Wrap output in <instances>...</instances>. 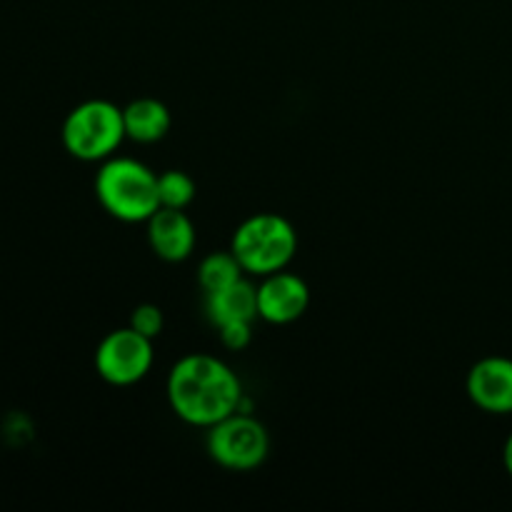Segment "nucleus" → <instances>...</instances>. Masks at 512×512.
Wrapping results in <instances>:
<instances>
[{"instance_id":"nucleus-1","label":"nucleus","mask_w":512,"mask_h":512,"mask_svg":"<svg viewBox=\"0 0 512 512\" xmlns=\"http://www.w3.org/2000/svg\"><path fill=\"white\" fill-rule=\"evenodd\" d=\"M165 393L170 408L183 423L205 430L243 405V385L233 368L205 353L183 355L170 368Z\"/></svg>"},{"instance_id":"nucleus-2","label":"nucleus","mask_w":512,"mask_h":512,"mask_svg":"<svg viewBox=\"0 0 512 512\" xmlns=\"http://www.w3.org/2000/svg\"><path fill=\"white\" fill-rule=\"evenodd\" d=\"M95 198L123 223H148L160 208L158 175L133 158H108L95 175Z\"/></svg>"},{"instance_id":"nucleus-3","label":"nucleus","mask_w":512,"mask_h":512,"mask_svg":"<svg viewBox=\"0 0 512 512\" xmlns=\"http://www.w3.org/2000/svg\"><path fill=\"white\" fill-rule=\"evenodd\" d=\"M230 250L240 260L245 273L263 278L288 268L298 253V233L283 215L255 213L235 228Z\"/></svg>"},{"instance_id":"nucleus-4","label":"nucleus","mask_w":512,"mask_h":512,"mask_svg":"<svg viewBox=\"0 0 512 512\" xmlns=\"http://www.w3.org/2000/svg\"><path fill=\"white\" fill-rule=\"evenodd\" d=\"M60 135H63L65 150L73 158L85 160V163L113 158L115 150L128 138L123 108L103 98L85 100L70 110Z\"/></svg>"},{"instance_id":"nucleus-5","label":"nucleus","mask_w":512,"mask_h":512,"mask_svg":"<svg viewBox=\"0 0 512 512\" xmlns=\"http://www.w3.org/2000/svg\"><path fill=\"white\" fill-rule=\"evenodd\" d=\"M208 455L225 470L245 473L265 463L270 453V435L260 420L245 410H235L220 423L210 425L205 438Z\"/></svg>"},{"instance_id":"nucleus-6","label":"nucleus","mask_w":512,"mask_h":512,"mask_svg":"<svg viewBox=\"0 0 512 512\" xmlns=\"http://www.w3.org/2000/svg\"><path fill=\"white\" fill-rule=\"evenodd\" d=\"M153 360V340L130 325L108 333L95 348V370L105 383L115 388L140 383L153 368Z\"/></svg>"},{"instance_id":"nucleus-7","label":"nucleus","mask_w":512,"mask_h":512,"mask_svg":"<svg viewBox=\"0 0 512 512\" xmlns=\"http://www.w3.org/2000/svg\"><path fill=\"white\" fill-rule=\"evenodd\" d=\"M310 290L305 280L295 273H270L258 285V318L273 325L295 323L308 310Z\"/></svg>"},{"instance_id":"nucleus-8","label":"nucleus","mask_w":512,"mask_h":512,"mask_svg":"<svg viewBox=\"0 0 512 512\" xmlns=\"http://www.w3.org/2000/svg\"><path fill=\"white\" fill-rule=\"evenodd\" d=\"M465 388H468V398L485 413H512V360L500 358V355L478 360L470 368Z\"/></svg>"},{"instance_id":"nucleus-9","label":"nucleus","mask_w":512,"mask_h":512,"mask_svg":"<svg viewBox=\"0 0 512 512\" xmlns=\"http://www.w3.org/2000/svg\"><path fill=\"white\" fill-rule=\"evenodd\" d=\"M148 243L165 263H183L195 250V225L178 208H158L148 218Z\"/></svg>"},{"instance_id":"nucleus-10","label":"nucleus","mask_w":512,"mask_h":512,"mask_svg":"<svg viewBox=\"0 0 512 512\" xmlns=\"http://www.w3.org/2000/svg\"><path fill=\"white\" fill-rule=\"evenodd\" d=\"M205 313L215 328L235 320H248L253 323L258 318V285L248 278H240L230 283L228 288H220L215 293H205Z\"/></svg>"},{"instance_id":"nucleus-11","label":"nucleus","mask_w":512,"mask_h":512,"mask_svg":"<svg viewBox=\"0 0 512 512\" xmlns=\"http://www.w3.org/2000/svg\"><path fill=\"white\" fill-rule=\"evenodd\" d=\"M125 135L135 143H158L168 135L173 118L163 100L158 98H138L130 100L123 108Z\"/></svg>"},{"instance_id":"nucleus-12","label":"nucleus","mask_w":512,"mask_h":512,"mask_svg":"<svg viewBox=\"0 0 512 512\" xmlns=\"http://www.w3.org/2000/svg\"><path fill=\"white\" fill-rule=\"evenodd\" d=\"M245 275L243 265L235 258L233 250H215L200 260L198 283L203 293H215L220 288H228L230 283L240 280Z\"/></svg>"},{"instance_id":"nucleus-13","label":"nucleus","mask_w":512,"mask_h":512,"mask_svg":"<svg viewBox=\"0 0 512 512\" xmlns=\"http://www.w3.org/2000/svg\"><path fill=\"white\" fill-rule=\"evenodd\" d=\"M160 208L185 210L195 200V180L183 170H165L158 175Z\"/></svg>"},{"instance_id":"nucleus-14","label":"nucleus","mask_w":512,"mask_h":512,"mask_svg":"<svg viewBox=\"0 0 512 512\" xmlns=\"http://www.w3.org/2000/svg\"><path fill=\"white\" fill-rule=\"evenodd\" d=\"M128 325L138 333H143L145 338L155 340L165 328V318H163V310L153 303H140L135 305L133 313H130Z\"/></svg>"},{"instance_id":"nucleus-15","label":"nucleus","mask_w":512,"mask_h":512,"mask_svg":"<svg viewBox=\"0 0 512 512\" xmlns=\"http://www.w3.org/2000/svg\"><path fill=\"white\" fill-rule=\"evenodd\" d=\"M218 335H220V343H223L225 348L240 353V350L248 348L250 340H253V323H248V320L225 323L218 328Z\"/></svg>"},{"instance_id":"nucleus-16","label":"nucleus","mask_w":512,"mask_h":512,"mask_svg":"<svg viewBox=\"0 0 512 512\" xmlns=\"http://www.w3.org/2000/svg\"><path fill=\"white\" fill-rule=\"evenodd\" d=\"M503 463H505V470H508V475L512 478V433L510 438L505 440V450H503Z\"/></svg>"}]
</instances>
